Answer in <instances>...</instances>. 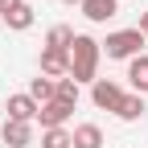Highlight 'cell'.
<instances>
[{"mask_svg":"<svg viewBox=\"0 0 148 148\" xmlns=\"http://www.w3.org/2000/svg\"><path fill=\"white\" fill-rule=\"evenodd\" d=\"M99 58H103V49L99 41L90 33H74V45H70V78L74 82H95L99 78Z\"/></svg>","mask_w":148,"mask_h":148,"instance_id":"obj_1","label":"cell"},{"mask_svg":"<svg viewBox=\"0 0 148 148\" xmlns=\"http://www.w3.org/2000/svg\"><path fill=\"white\" fill-rule=\"evenodd\" d=\"M78 8H82V16H86V21H95V25H107L111 16L119 12V0H82Z\"/></svg>","mask_w":148,"mask_h":148,"instance_id":"obj_6","label":"cell"},{"mask_svg":"<svg viewBox=\"0 0 148 148\" xmlns=\"http://www.w3.org/2000/svg\"><path fill=\"white\" fill-rule=\"evenodd\" d=\"M41 74H45V78H53V82H58V78H70V49H41Z\"/></svg>","mask_w":148,"mask_h":148,"instance_id":"obj_4","label":"cell"},{"mask_svg":"<svg viewBox=\"0 0 148 148\" xmlns=\"http://www.w3.org/2000/svg\"><path fill=\"white\" fill-rule=\"evenodd\" d=\"M144 95H123L119 99V107H115V119H123V123H136L140 115H144Z\"/></svg>","mask_w":148,"mask_h":148,"instance_id":"obj_12","label":"cell"},{"mask_svg":"<svg viewBox=\"0 0 148 148\" xmlns=\"http://www.w3.org/2000/svg\"><path fill=\"white\" fill-rule=\"evenodd\" d=\"M4 111H8V119H21V123H33V119H37V111H41V107H37V103H33L29 95H8Z\"/></svg>","mask_w":148,"mask_h":148,"instance_id":"obj_8","label":"cell"},{"mask_svg":"<svg viewBox=\"0 0 148 148\" xmlns=\"http://www.w3.org/2000/svg\"><path fill=\"white\" fill-rule=\"evenodd\" d=\"M0 140H4L8 148H29V144H33V123L4 119V123H0Z\"/></svg>","mask_w":148,"mask_h":148,"instance_id":"obj_5","label":"cell"},{"mask_svg":"<svg viewBox=\"0 0 148 148\" xmlns=\"http://www.w3.org/2000/svg\"><path fill=\"white\" fill-rule=\"evenodd\" d=\"M74 115V107H66V103H45L41 111H37V119H41V132H49V127H66V119Z\"/></svg>","mask_w":148,"mask_h":148,"instance_id":"obj_7","label":"cell"},{"mask_svg":"<svg viewBox=\"0 0 148 148\" xmlns=\"http://www.w3.org/2000/svg\"><path fill=\"white\" fill-rule=\"evenodd\" d=\"M21 4H25V0H0V16H8L12 8H21Z\"/></svg>","mask_w":148,"mask_h":148,"instance_id":"obj_17","label":"cell"},{"mask_svg":"<svg viewBox=\"0 0 148 148\" xmlns=\"http://www.w3.org/2000/svg\"><path fill=\"white\" fill-rule=\"evenodd\" d=\"M119 99H123V86L115 78H95L90 82V103H95L99 111H115Z\"/></svg>","mask_w":148,"mask_h":148,"instance_id":"obj_3","label":"cell"},{"mask_svg":"<svg viewBox=\"0 0 148 148\" xmlns=\"http://www.w3.org/2000/svg\"><path fill=\"white\" fill-rule=\"evenodd\" d=\"M8 29H16V33H25V29H33V4H21V8H12L8 16H0Z\"/></svg>","mask_w":148,"mask_h":148,"instance_id":"obj_13","label":"cell"},{"mask_svg":"<svg viewBox=\"0 0 148 148\" xmlns=\"http://www.w3.org/2000/svg\"><path fill=\"white\" fill-rule=\"evenodd\" d=\"M70 136H74V148H103V127L99 123H78Z\"/></svg>","mask_w":148,"mask_h":148,"instance_id":"obj_11","label":"cell"},{"mask_svg":"<svg viewBox=\"0 0 148 148\" xmlns=\"http://www.w3.org/2000/svg\"><path fill=\"white\" fill-rule=\"evenodd\" d=\"M127 82H132V95H148V53L127 62Z\"/></svg>","mask_w":148,"mask_h":148,"instance_id":"obj_9","label":"cell"},{"mask_svg":"<svg viewBox=\"0 0 148 148\" xmlns=\"http://www.w3.org/2000/svg\"><path fill=\"white\" fill-rule=\"evenodd\" d=\"M144 45H148V37L140 29H115V33H107V41H99V49L111 62H132L144 53Z\"/></svg>","mask_w":148,"mask_h":148,"instance_id":"obj_2","label":"cell"},{"mask_svg":"<svg viewBox=\"0 0 148 148\" xmlns=\"http://www.w3.org/2000/svg\"><path fill=\"white\" fill-rule=\"evenodd\" d=\"M41 148H74V136L66 127H49V132H41Z\"/></svg>","mask_w":148,"mask_h":148,"instance_id":"obj_16","label":"cell"},{"mask_svg":"<svg viewBox=\"0 0 148 148\" xmlns=\"http://www.w3.org/2000/svg\"><path fill=\"white\" fill-rule=\"evenodd\" d=\"M45 45H49V49H70V45H74V29H70V25H53V29L45 33Z\"/></svg>","mask_w":148,"mask_h":148,"instance_id":"obj_14","label":"cell"},{"mask_svg":"<svg viewBox=\"0 0 148 148\" xmlns=\"http://www.w3.org/2000/svg\"><path fill=\"white\" fill-rule=\"evenodd\" d=\"M136 29H140V33L148 37V12H140V25H136Z\"/></svg>","mask_w":148,"mask_h":148,"instance_id":"obj_18","label":"cell"},{"mask_svg":"<svg viewBox=\"0 0 148 148\" xmlns=\"http://www.w3.org/2000/svg\"><path fill=\"white\" fill-rule=\"evenodd\" d=\"M62 4H82V0H62Z\"/></svg>","mask_w":148,"mask_h":148,"instance_id":"obj_19","label":"cell"},{"mask_svg":"<svg viewBox=\"0 0 148 148\" xmlns=\"http://www.w3.org/2000/svg\"><path fill=\"white\" fill-rule=\"evenodd\" d=\"M53 86H58L53 78L37 74V78H29V90H25V95H29V99H33L37 107H45V103H53Z\"/></svg>","mask_w":148,"mask_h":148,"instance_id":"obj_10","label":"cell"},{"mask_svg":"<svg viewBox=\"0 0 148 148\" xmlns=\"http://www.w3.org/2000/svg\"><path fill=\"white\" fill-rule=\"evenodd\" d=\"M53 99L66 103V107H78V82H74V78H58V86H53Z\"/></svg>","mask_w":148,"mask_h":148,"instance_id":"obj_15","label":"cell"}]
</instances>
